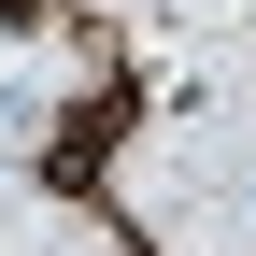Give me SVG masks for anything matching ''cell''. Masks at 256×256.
Listing matches in <instances>:
<instances>
[{"label":"cell","instance_id":"cell-1","mask_svg":"<svg viewBox=\"0 0 256 256\" xmlns=\"http://www.w3.org/2000/svg\"><path fill=\"white\" fill-rule=\"evenodd\" d=\"M228 200H242V214H256V156H242V185H228Z\"/></svg>","mask_w":256,"mask_h":256}]
</instances>
